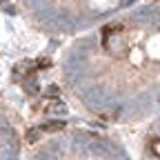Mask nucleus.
Returning <instances> with one entry per match:
<instances>
[{
    "instance_id": "nucleus-8",
    "label": "nucleus",
    "mask_w": 160,
    "mask_h": 160,
    "mask_svg": "<svg viewBox=\"0 0 160 160\" xmlns=\"http://www.w3.org/2000/svg\"><path fill=\"white\" fill-rule=\"evenodd\" d=\"M118 116H120V109H113V111H105V113H102L105 120H116Z\"/></svg>"
},
{
    "instance_id": "nucleus-10",
    "label": "nucleus",
    "mask_w": 160,
    "mask_h": 160,
    "mask_svg": "<svg viewBox=\"0 0 160 160\" xmlns=\"http://www.w3.org/2000/svg\"><path fill=\"white\" fill-rule=\"evenodd\" d=\"M158 100H160V93H158Z\"/></svg>"
},
{
    "instance_id": "nucleus-5",
    "label": "nucleus",
    "mask_w": 160,
    "mask_h": 160,
    "mask_svg": "<svg viewBox=\"0 0 160 160\" xmlns=\"http://www.w3.org/2000/svg\"><path fill=\"white\" fill-rule=\"evenodd\" d=\"M40 136H42V129L31 127V129H27V133H25V142H27V145H36L38 140H40Z\"/></svg>"
},
{
    "instance_id": "nucleus-6",
    "label": "nucleus",
    "mask_w": 160,
    "mask_h": 160,
    "mask_svg": "<svg viewBox=\"0 0 160 160\" xmlns=\"http://www.w3.org/2000/svg\"><path fill=\"white\" fill-rule=\"evenodd\" d=\"M45 96H47L49 100L58 98V96H60V87H58V85H49V87H47V91H45Z\"/></svg>"
},
{
    "instance_id": "nucleus-4",
    "label": "nucleus",
    "mask_w": 160,
    "mask_h": 160,
    "mask_svg": "<svg viewBox=\"0 0 160 160\" xmlns=\"http://www.w3.org/2000/svg\"><path fill=\"white\" fill-rule=\"evenodd\" d=\"M40 129H42L45 133H58V131L65 129V122H62V120H47Z\"/></svg>"
},
{
    "instance_id": "nucleus-7",
    "label": "nucleus",
    "mask_w": 160,
    "mask_h": 160,
    "mask_svg": "<svg viewBox=\"0 0 160 160\" xmlns=\"http://www.w3.org/2000/svg\"><path fill=\"white\" fill-rule=\"evenodd\" d=\"M36 69H47V67H51V60L49 58H40V60H36Z\"/></svg>"
},
{
    "instance_id": "nucleus-2",
    "label": "nucleus",
    "mask_w": 160,
    "mask_h": 160,
    "mask_svg": "<svg viewBox=\"0 0 160 160\" xmlns=\"http://www.w3.org/2000/svg\"><path fill=\"white\" fill-rule=\"evenodd\" d=\"M42 111H47V113H65L67 111V107L60 102L58 98H53V100H47V105H45V109Z\"/></svg>"
},
{
    "instance_id": "nucleus-1",
    "label": "nucleus",
    "mask_w": 160,
    "mask_h": 160,
    "mask_svg": "<svg viewBox=\"0 0 160 160\" xmlns=\"http://www.w3.org/2000/svg\"><path fill=\"white\" fill-rule=\"evenodd\" d=\"M102 47L118 56V53H122L125 47H127V36H125V29L122 25H107L102 27Z\"/></svg>"
},
{
    "instance_id": "nucleus-9",
    "label": "nucleus",
    "mask_w": 160,
    "mask_h": 160,
    "mask_svg": "<svg viewBox=\"0 0 160 160\" xmlns=\"http://www.w3.org/2000/svg\"><path fill=\"white\" fill-rule=\"evenodd\" d=\"M151 153L160 158V138H156V140H153V142H151Z\"/></svg>"
},
{
    "instance_id": "nucleus-3",
    "label": "nucleus",
    "mask_w": 160,
    "mask_h": 160,
    "mask_svg": "<svg viewBox=\"0 0 160 160\" xmlns=\"http://www.w3.org/2000/svg\"><path fill=\"white\" fill-rule=\"evenodd\" d=\"M22 87H25V91H27L29 96H36V93L40 91L38 76H33V78H22Z\"/></svg>"
}]
</instances>
